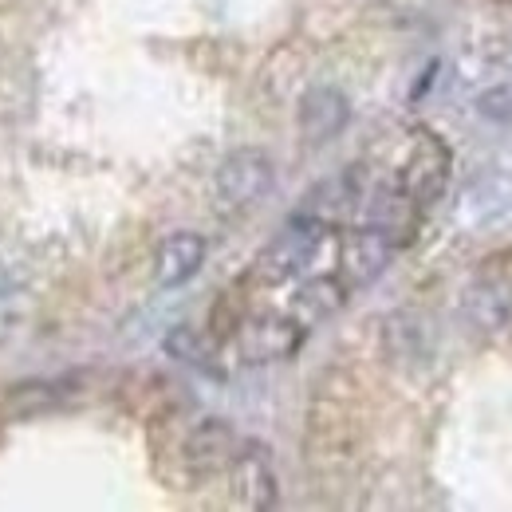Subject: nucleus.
Returning <instances> with one entry per match:
<instances>
[{"label":"nucleus","instance_id":"nucleus-11","mask_svg":"<svg viewBox=\"0 0 512 512\" xmlns=\"http://www.w3.org/2000/svg\"><path fill=\"white\" fill-rule=\"evenodd\" d=\"M367 209V225H375V229H383L386 237L394 241V245H402V241H410V233H414V209H418V201L410 197V193L394 190V186H383V190L371 193V201L363 205Z\"/></svg>","mask_w":512,"mask_h":512},{"label":"nucleus","instance_id":"nucleus-1","mask_svg":"<svg viewBox=\"0 0 512 512\" xmlns=\"http://www.w3.org/2000/svg\"><path fill=\"white\" fill-rule=\"evenodd\" d=\"M323 237H327V221H316L308 213H300L296 221H288L276 241L256 256V280L260 284H288L300 272H308V264L320 256Z\"/></svg>","mask_w":512,"mask_h":512},{"label":"nucleus","instance_id":"nucleus-16","mask_svg":"<svg viewBox=\"0 0 512 512\" xmlns=\"http://www.w3.org/2000/svg\"><path fill=\"white\" fill-rule=\"evenodd\" d=\"M166 347H170V355H178V359H190V363L201 359V343L193 339V331H186V327H178V331L166 339Z\"/></svg>","mask_w":512,"mask_h":512},{"label":"nucleus","instance_id":"nucleus-5","mask_svg":"<svg viewBox=\"0 0 512 512\" xmlns=\"http://www.w3.org/2000/svg\"><path fill=\"white\" fill-rule=\"evenodd\" d=\"M449 182V150L434 138V134H422V142L414 146L406 170H402V190L410 193L418 205H430L438 201Z\"/></svg>","mask_w":512,"mask_h":512},{"label":"nucleus","instance_id":"nucleus-6","mask_svg":"<svg viewBox=\"0 0 512 512\" xmlns=\"http://www.w3.org/2000/svg\"><path fill=\"white\" fill-rule=\"evenodd\" d=\"M347 119H351V103L335 87H312L300 99V134L308 142H316V146L335 138L339 130L347 127Z\"/></svg>","mask_w":512,"mask_h":512},{"label":"nucleus","instance_id":"nucleus-12","mask_svg":"<svg viewBox=\"0 0 512 512\" xmlns=\"http://www.w3.org/2000/svg\"><path fill=\"white\" fill-rule=\"evenodd\" d=\"M233 481H237V497L249 505V509H268L276 501V477H272V465L260 449H245V453H233Z\"/></svg>","mask_w":512,"mask_h":512},{"label":"nucleus","instance_id":"nucleus-3","mask_svg":"<svg viewBox=\"0 0 512 512\" xmlns=\"http://www.w3.org/2000/svg\"><path fill=\"white\" fill-rule=\"evenodd\" d=\"M394 241L386 237L383 229L375 225H359L343 237V249H339V268H343V284L347 288H363L371 280L383 276V268L394 256Z\"/></svg>","mask_w":512,"mask_h":512},{"label":"nucleus","instance_id":"nucleus-10","mask_svg":"<svg viewBox=\"0 0 512 512\" xmlns=\"http://www.w3.org/2000/svg\"><path fill=\"white\" fill-rule=\"evenodd\" d=\"M237 453V442H233V430L217 418H205L197 422L186 438V465L193 473H217L221 465H229Z\"/></svg>","mask_w":512,"mask_h":512},{"label":"nucleus","instance_id":"nucleus-8","mask_svg":"<svg viewBox=\"0 0 512 512\" xmlns=\"http://www.w3.org/2000/svg\"><path fill=\"white\" fill-rule=\"evenodd\" d=\"M205 264V241L197 233H170L158 245V260H154V276L162 288H182L186 280L197 276V268Z\"/></svg>","mask_w":512,"mask_h":512},{"label":"nucleus","instance_id":"nucleus-2","mask_svg":"<svg viewBox=\"0 0 512 512\" xmlns=\"http://www.w3.org/2000/svg\"><path fill=\"white\" fill-rule=\"evenodd\" d=\"M272 178H276V166L264 150L256 146L237 150L217 166V197L233 209H249L272 190Z\"/></svg>","mask_w":512,"mask_h":512},{"label":"nucleus","instance_id":"nucleus-13","mask_svg":"<svg viewBox=\"0 0 512 512\" xmlns=\"http://www.w3.org/2000/svg\"><path fill=\"white\" fill-rule=\"evenodd\" d=\"M359 205H363V178H359V170H347V174L323 182L320 190L308 193L304 213L316 217V221H335V217H347Z\"/></svg>","mask_w":512,"mask_h":512},{"label":"nucleus","instance_id":"nucleus-4","mask_svg":"<svg viewBox=\"0 0 512 512\" xmlns=\"http://www.w3.org/2000/svg\"><path fill=\"white\" fill-rule=\"evenodd\" d=\"M300 339H304V327L288 316H256L241 327L237 347L249 363H276V359H288L300 347Z\"/></svg>","mask_w":512,"mask_h":512},{"label":"nucleus","instance_id":"nucleus-15","mask_svg":"<svg viewBox=\"0 0 512 512\" xmlns=\"http://www.w3.org/2000/svg\"><path fill=\"white\" fill-rule=\"evenodd\" d=\"M477 111H481L485 119L512 123V83H497V87H489V91L477 99Z\"/></svg>","mask_w":512,"mask_h":512},{"label":"nucleus","instance_id":"nucleus-7","mask_svg":"<svg viewBox=\"0 0 512 512\" xmlns=\"http://www.w3.org/2000/svg\"><path fill=\"white\" fill-rule=\"evenodd\" d=\"M343 300H347V284L339 276H312V280H304L296 288V296L288 304V320L300 323L308 331V327L323 323L327 316H335L343 308Z\"/></svg>","mask_w":512,"mask_h":512},{"label":"nucleus","instance_id":"nucleus-14","mask_svg":"<svg viewBox=\"0 0 512 512\" xmlns=\"http://www.w3.org/2000/svg\"><path fill=\"white\" fill-rule=\"evenodd\" d=\"M60 402V383H24L8 394V414H40Z\"/></svg>","mask_w":512,"mask_h":512},{"label":"nucleus","instance_id":"nucleus-9","mask_svg":"<svg viewBox=\"0 0 512 512\" xmlns=\"http://www.w3.org/2000/svg\"><path fill=\"white\" fill-rule=\"evenodd\" d=\"M461 308L477 331H501L512 320V284L509 280H473L465 288Z\"/></svg>","mask_w":512,"mask_h":512}]
</instances>
